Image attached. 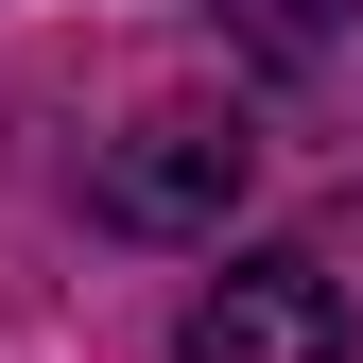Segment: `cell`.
Segmentation results:
<instances>
[{
    "instance_id": "cell-1",
    "label": "cell",
    "mask_w": 363,
    "mask_h": 363,
    "mask_svg": "<svg viewBox=\"0 0 363 363\" xmlns=\"http://www.w3.org/2000/svg\"><path fill=\"white\" fill-rule=\"evenodd\" d=\"M242 191H259V139L225 104H156V121H121V139L86 156V208H104L121 242H225Z\"/></svg>"
},
{
    "instance_id": "cell-2",
    "label": "cell",
    "mask_w": 363,
    "mask_h": 363,
    "mask_svg": "<svg viewBox=\"0 0 363 363\" xmlns=\"http://www.w3.org/2000/svg\"><path fill=\"white\" fill-rule=\"evenodd\" d=\"M173 363H346L329 259H225V277L191 294V329H173Z\"/></svg>"
}]
</instances>
